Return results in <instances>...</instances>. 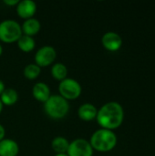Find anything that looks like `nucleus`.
<instances>
[{"label":"nucleus","instance_id":"f257e3e1","mask_svg":"<svg viewBox=\"0 0 155 156\" xmlns=\"http://www.w3.org/2000/svg\"><path fill=\"white\" fill-rule=\"evenodd\" d=\"M124 118V112L122 105L115 101L107 102L98 110L96 120L101 129L112 131L119 128Z\"/></svg>","mask_w":155,"mask_h":156},{"label":"nucleus","instance_id":"f03ea898","mask_svg":"<svg viewBox=\"0 0 155 156\" xmlns=\"http://www.w3.org/2000/svg\"><path fill=\"white\" fill-rule=\"evenodd\" d=\"M90 144L93 150L102 153L110 152L117 144V136L112 131L100 129L91 135Z\"/></svg>","mask_w":155,"mask_h":156},{"label":"nucleus","instance_id":"7ed1b4c3","mask_svg":"<svg viewBox=\"0 0 155 156\" xmlns=\"http://www.w3.org/2000/svg\"><path fill=\"white\" fill-rule=\"evenodd\" d=\"M44 110L50 118L59 120L66 117L69 113V101L60 95H51L44 103Z\"/></svg>","mask_w":155,"mask_h":156},{"label":"nucleus","instance_id":"20e7f679","mask_svg":"<svg viewBox=\"0 0 155 156\" xmlns=\"http://www.w3.org/2000/svg\"><path fill=\"white\" fill-rule=\"evenodd\" d=\"M23 35L21 26L13 19H6L0 23V41L14 43Z\"/></svg>","mask_w":155,"mask_h":156},{"label":"nucleus","instance_id":"39448f33","mask_svg":"<svg viewBox=\"0 0 155 156\" xmlns=\"http://www.w3.org/2000/svg\"><path fill=\"white\" fill-rule=\"evenodd\" d=\"M58 91L62 98L67 101H72L78 99L82 91L81 85L74 79L67 78L59 82Z\"/></svg>","mask_w":155,"mask_h":156},{"label":"nucleus","instance_id":"423d86ee","mask_svg":"<svg viewBox=\"0 0 155 156\" xmlns=\"http://www.w3.org/2000/svg\"><path fill=\"white\" fill-rule=\"evenodd\" d=\"M57 58L56 49L51 46L40 48L35 54V64L40 69L50 66Z\"/></svg>","mask_w":155,"mask_h":156},{"label":"nucleus","instance_id":"0eeeda50","mask_svg":"<svg viewBox=\"0 0 155 156\" xmlns=\"http://www.w3.org/2000/svg\"><path fill=\"white\" fill-rule=\"evenodd\" d=\"M67 154L69 156H92L93 149L89 141L79 138L69 143Z\"/></svg>","mask_w":155,"mask_h":156},{"label":"nucleus","instance_id":"6e6552de","mask_svg":"<svg viewBox=\"0 0 155 156\" xmlns=\"http://www.w3.org/2000/svg\"><path fill=\"white\" fill-rule=\"evenodd\" d=\"M16 6L18 16L25 20L32 18L37 12V5L32 0L19 1Z\"/></svg>","mask_w":155,"mask_h":156},{"label":"nucleus","instance_id":"1a4fd4ad","mask_svg":"<svg viewBox=\"0 0 155 156\" xmlns=\"http://www.w3.org/2000/svg\"><path fill=\"white\" fill-rule=\"evenodd\" d=\"M102 46L109 51H117L122 45L121 36L115 32H107L101 38Z\"/></svg>","mask_w":155,"mask_h":156},{"label":"nucleus","instance_id":"9d476101","mask_svg":"<svg viewBox=\"0 0 155 156\" xmlns=\"http://www.w3.org/2000/svg\"><path fill=\"white\" fill-rule=\"evenodd\" d=\"M98 109L91 103H84L78 110V116L84 122H90L96 119Z\"/></svg>","mask_w":155,"mask_h":156},{"label":"nucleus","instance_id":"9b49d317","mask_svg":"<svg viewBox=\"0 0 155 156\" xmlns=\"http://www.w3.org/2000/svg\"><path fill=\"white\" fill-rule=\"evenodd\" d=\"M19 152L17 143L12 139L0 141V156H16Z\"/></svg>","mask_w":155,"mask_h":156},{"label":"nucleus","instance_id":"f8f14e48","mask_svg":"<svg viewBox=\"0 0 155 156\" xmlns=\"http://www.w3.org/2000/svg\"><path fill=\"white\" fill-rule=\"evenodd\" d=\"M32 94H33V97L37 101L44 102V103L51 96L49 87L46 83H44V82H37V83H36L34 85L33 89H32Z\"/></svg>","mask_w":155,"mask_h":156},{"label":"nucleus","instance_id":"ddd939ff","mask_svg":"<svg viewBox=\"0 0 155 156\" xmlns=\"http://www.w3.org/2000/svg\"><path fill=\"white\" fill-rule=\"evenodd\" d=\"M40 28H41V25L39 20L34 17L25 20V22L21 26L23 35L29 36V37H33L37 35L40 31Z\"/></svg>","mask_w":155,"mask_h":156},{"label":"nucleus","instance_id":"4468645a","mask_svg":"<svg viewBox=\"0 0 155 156\" xmlns=\"http://www.w3.org/2000/svg\"><path fill=\"white\" fill-rule=\"evenodd\" d=\"M18 94L17 91L12 88H5L4 92L0 96V101L3 105L5 106H12L17 102Z\"/></svg>","mask_w":155,"mask_h":156},{"label":"nucleus","instance_id":"2eb2a0df","mask_svg":"<svg viewBox=\"0 0 155 156\" xmlns=\"http://www.w3.org/2000/svg\"><path fill=\"white\" fill-rule=\"evenodd\" d=\"M69 146V142L65 137L62 136H58L54 138L51 143V148L57 154H67Z\"/></svg>","mask_w":155,"mask_h":156},{"label":"nucleus","instance_id":"dca6fc26","mask_svg":"<svg viewBox=\"0 0 155 156\" xmlns=\"http://www.w3.org/2000/svg\"><path fill=\"white\" fill-rule=\"evenodd\" d=\"M16 43H17L18 48L25 53H28V52L32 51L36 47L35 39L32 37L26 36V35H22L18 38Z\"/></svg>","mask_w":155,"mask_h":156},{"label":"nucleus","instance_id":"f3484780","mask_svg":"<svg viewBox=\"0 0 155 156\" xmlns=\"http://www.w3.org/2000/svg\"><path fill=\"white\" fill-rule=\"evenodd\" d=\"M51 76L58 80L61 81L65 79H67L68 76V69L65 64L63 63H56L51 68Z\"/></svg>","mask_w":155,"mask_h":156},{"label":"nucleus","instance_id":"a211bd4d","mask_svg":"<svg viewBox=\"0 0 155 156\" xmlns=\"http://www.w3.org/2000/svg\"><path fill=\"white\" fill-rule=\"evenodd\" d=\"M40 72H41V69L35 63L26 65L23 70V74L25 78L30 80H36L40 75Z\"/></svg>","mask_w":155,"mask_h":156},{"label":"nucleus","instance_id":"6ab92c4d","mask_svg":"<svg viewBox=\"0 0 155 156\" xmlns=\"http://www.w3.org/2000/svg\"><path fill=\"white\" fill-rule=\"evenodd\" d=\"M18 0H4V3L6 5H9V6H14V5H16L18 4Z\"/></svg>","mask_w":155,"mask_h":156},{"label":"nucleus","instance_id":"aec40b11","mask_svg":"<svg viewBox=\"0 0 155 156\" xmlns=\"http://www.w3.org/2000/svg\"><path fill=\"white\" fill-rule=\"evenodd\" d=\"M5 128L3 127L2 124H0V141H2L3 139H5Z\"/></svg>","mask_w":155,"mask_h":156},{"label":"nucleus","instance_id":"412c9836","mask_svg":"<svg viewBox=\"0 0 155 156\" xmlns=\"http://www.w3.org/2000/svg\"><path fill=\"white\" fill-rule=\"evenodd\" d=\"M5 90V83L3 82V80H0V96L1 94L4 92V90Z\"/></svg>","mask_w":155,"mask_h":156},{"label":"nucleus","instance_id":"4be33fe9","mask_svg":"<svg viewBox=\"0 0 155 156\" xmlns=\"http://www.w3.org/2000/svg\"><path fill=\"white\" fill-rule=\"evenodd\" d=\"M3 104H2V102H1V101H0V113L2 112V111H3Z\"/></svg>","mask_w":155,"mask_h":156},{"label":"nucleus","instance_id":"5701e85b","mask_svg":"<svg viewBox=\"0 0 155 156\" xmlns=\"http://www.w3.org/2000/svg\"><path fill=\"white\" fill-rule=\"evenodd\" d=\"M55 156H69L67 154H56Z\"/></svg>","mask_w":155,"mask_h":156},{"label":"nucleus","instance_id":"b1692460","mask_svg":"<svg viewBox=\"0 0 155 156\" xmlns=\"http://www.w3.org/2000/svg\"><path fill=\"white\" fill-rule=\"evenodd\" d=\"M2 53H3V47H2V45L0 44V56L2 55Z\"/></svg>","mask_w":155,"mask_h":156}]
</instances>
